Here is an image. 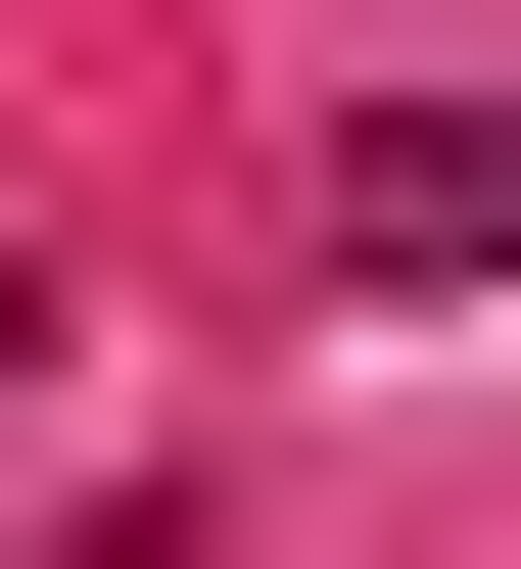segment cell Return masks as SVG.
Listing matches in <instances>:
<instances>
[{"mask_svg":"<svg viewBox=\"0 0 521 569\" xmlns=\"http://www.w3.org/2000/svg\"><path fill=\"white\" fill-rule=\"evenodd\" d=\"M332 284H521V96H380L332 142Z\"/></svg>","mask_w":521,"mask_h":569,"instance_id":"obj_1","label":"cell"}]
</instances>
